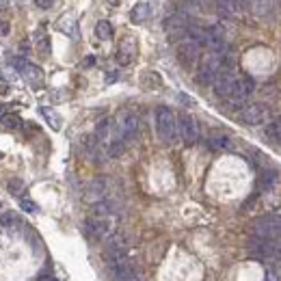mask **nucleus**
<instances>
[{
  "instance_id": "9d476101",
  "label": "nucleus",
  "mask_w": 281,
  "mask_h": 281,
  "mask_svg": "<svg viewBox=\"0 0 281 281\" xmlns=\"http://www.w3.org/2000/svg\"><path fill=\"white\" fill-rule=\"evenodd\" d=\"M236 78H238V76L234 74V71L225 65V67L217 74V78L212 80L214 93H217L219 97H225V100H227V97H230V93H232V89H234V82H236Z\"/></svg>"
},
{
  "instance_id": "cd10ccee",
  "label": "nucleus",
  "mask_w": 281,
  "mask_h": 281,
  "mask_svg": "<svg viewBox=\"0 0 281 281\" xmlns=\"http://www.w3.org/2000/svg\"><path fill=\"white\" fill-rule=\"evenodd\" d=\"M17 214H13V212H6L0 217V225H4V227H13V225H17Z\"/></svg>"
},
{
  "instance_id": "dca6fc26",
  "label": "nucleus",
  "mask_w": 281,
  "mask_h": 281,
  "mask_svg": "<svg viewBox=\"0 0 281 281\" xmlns=\"http://www.w3.org/2000/svg\"><path fill=\"white\" fill-rule=\"evenodd\" d=\"M113 279L115 281H141V275L130 262H123L119 266H113Z\"/></svg>"
},
{
  "instance_id": "c9c22d12",
  "label": "nucleus",
  "mask_w": 281,
  "mask_h": 281,
  "mask_svg": "<svg viewBox=\"0 0 281 281\" xmlns=\"http://www.w3.org/2000/svg\"><path fill=\"white\" fill-rule=\"evenodd\" d=\"M93 63H95V58H93V56H87V61H84V67H91Z\"/></svg>"
},
{
  "instance_id": "2eb2a0df",
  "label": "nucleus",
  "mask_w": 281,
  "mask_h": 281,
  "mask_svg": "<svg viewBox=\"0 0 281 281\" xmlns=\"http://www.w3.org/2000/svg\"><path fill=\"white\" fill-rule=\"evenodd\" d=\"M134 56H136V41L132 37H126L119 43V48H117V63L119 65H130Z\"/></svg>"
},
{
  "instance_id": "6ab92c4d",
  "label": "nucleus",
  "mask_w": 281,
  "mask_h": 281,
  "mask_svg": "<svg viewBox=\"0 0 281 281\" xmlns=\"http://www.w3.org/2000/svg\"><path fill=\"white\" fill-rule=\"evenodd\" d=\"M91 210H93V217H110L115 212V204L110 199H102V201H95Z\"/></svg>"
},
{
  "instance_id": "f704fd0d",
  "label": "nucleus",
  "mask_w": 281,
  "mask_h": 281,
  "mask_svg": "<svg viewBox=\"0 0 281 281\" xmlns=\"http://www.w3.org/2000/svg\"><path fill=\"white\" fill-rule=\"evenodd\" d=\"M266 281H277V275L273 271H269V273H266Z\"/></svg>"
},
{
  "instance_id": "2f4dec72",
  "label": "nucleus",
  "mask_w": 281,
  "mask_h": 281,
  "mask_svg": "<svg viewBox=\"0 0 281 281\" xmlns=\"http://www.w3.org/2000/svg\"><path fill=\"white\" fill-rule=\"evenodd\" d=\"M4 35H9V24L4 19H0V37H4Z\"/></svg>"
},
{
  "instance_id": "5701e85b",
  "label": "nucleus",
  "mask_w": 281,
  "mask_h": 281,
  "mask_svg": "<svg viewBox=\"0 0 281 281\" xmlns=\"http://www.w3.org/2000/svg\"><path fill=\"white\" fill-rule=\"evenodd\" d=\"M128 245H130V240L123 236V234H113V238L108 240V247H106V249H113V251H128Z\"/></svg>"
},
{
  "instance_id": "423d86ee",
  "label": "nucleus",
  "mask_w": 281,
  "mask_h": 281,
  "mask_svg": "<svg viewBox=\"0 0 281 281\" xmlns=\"http://www.w3.org/2000/svg\"><path fill=\"white\" fill-rule=\"evenodd\" d=\"M253 232L262 238H281V214H269L253 221Z\"/></svg>"
},
{
  "instance_id": "4c0bfd02",
  "label": "nucleus",
  "mask_w": 281,
  "mask_h": 281,
  "mask_svg": "<svg viewBox=\"0 0 281 281\" xmlns=\"http://www.w3.org/2000/svg\"><path fill=\"white\" fill-rule=\"evenodd\" d=\"M108 2H110V4H119V0H108Z\"/></svg>"
},
{
  "instance_id": "0eeeda50",
  "label": "nucleus",
  "mask_w": 281,
  "mask_h": 281,
  "mask_svg": "<svg viewBox=\"0 0 281 281\" xmlns=\"http://www.w3.org/2000/svg\"><path fill=\"white\" fill-rule=\"evenodd\" d=\"M253 87H256V84H253L249 76H238L236 82H234L230 97H227V104H230V106H243L247 97L253 93Z\"/></svg>"
},
{
  "instance_id": "412c9836",
  "label": "nucleus",
  "mask_w": 281,
  "mask_h": 281,
  "mask_svg": "<svg viewBox=\"0 0 281 281\" xmlns=\"http://www.w3.org/2000/svg\"><path fill=\"white\" fill-rule=\"evenodd\" d=\"M147 17H149V4H147V2H139V4H134L132 13H130V19L139 24V22H145Z\"/></svg>"
},
{
  "instance_id": "b1692460",
  "label": "nucleus",
  "mask_w": 281,
  "mask_h": 281,
  "mask_svg": "<svg viewBox=\"0 0 281 281\" xmlns=\"http://www.w3.org/2000/svg\"><path fill=\"white\" fill-rule=\"evenodd\" d=\"M41 115L45 117V121L50 123V128H52V130H61V119H58V115H56L52 108L41 106Z\"/></svg>"
},
{
  "instance_id": "f03ea898",
  "label": "nucleus",
  "mask_w": 281,
  "mask_h": 281,
  "mask_svg": "<svg viewBox=\"0 0 281 281\" xmlns=\"http://www.w3.org/2000/svg\"><path fill=\"white\" fill-rule=\"evenodd\" d=\"M247 249H249L253 258H260V260H281V243L275 238L256 236L249 240Z\"/></svg>"
},
{
  "instance_id": "7c9ffc66",
  "label": "nucleus",
  "mask_w": 281,
  "mask_h": 281,
  "mask_svg": "<svg viewBox=\"0 0 281 281\" xmlns=\"http://www.w3.org/2000/svg\"><path fill=\"white\" fill-rule=\"evenodd\" d=\"M22 208H24L26 212H35V210H37V206L32 204L30 199H22Z\"/></svg>"
},
{
  "instance_id": "72a5a7b5",
  "label": "nucleus",
  "mask_w": 281,
  "mask_h": 281,
  "mask_svg": "<svg viewBox=\"0 0 281 281\" xmlns=\"http://www.w3.org/2000/svg\"><path fill=\"white\" fill-rule=\"evenodd\" d=\"M9 11V0H0V13Z\"/></svg>"
},
{
  "instance_id": "f257e3e1",
  "label": "nucleus",
  "mask_w": 281,
  "mask_h": 281,
  "mask_svg": "<svg viewBox=\"0 0 281 281\" xmlns=\"http://www.w3.org/2000/svg\"><path fill=\"white\" fill-rule=\"evenodd\" d=\"M225 58H227V54H223V52H210L208 50V54L201 56V61H199L195 80H197L199 84H212L217 74L225 67Z\"/></svg>"
},
{
  "instance_id": "a878e982",
  "label": "nucleus",
  "mask_w": 281,
  "mask_h": 281,
  "mask_svg": "<svg viewBox=\"0 0 281 281\" xmlns=\"http://www.w3.org/2000/svg\"><path fill=\"white\" fill-rule=\"evenodd\" d=\"M217 6H219V11L223 13V15H232V13H236V9H234V0H217Z\"/></svg>"
},
{
  "instance_id": "f8f14e48",
  "label": "nucleus",
  "mask_w": 281,
  "mask_h": 281,
  "mask_svg": "<svg viewBox=\"0 0 281 281\" xmlns=\"http://www.w3.org/2000/svg\"><path fill=\"white\" fill-rule=\"evenodd\" d=\"M108 184H110L108 178H95V180H91V184L87 186V191H84V199H87L89 204H95V201L106 199Z\"/></svg>"
},
{
  "instance_id": "c85d7f7f",
  "label": "nucleus",
  "mask_w": 281,
  "mask_h": 281,
  "mask_svg": "<svg viewBox=\"0 0 281 281\" xmlns=\"http://www.w3.org/2000/svg\"><path fill=\"white\" fill-rule=\"evenodd\" d=\"M9 191H11V193H15V195H19V193H22V180L13 178V180L9 182Z\"/></svg>"
},
{
  "instance_id": "aec40b11",
  "label": "nucleus",
  "mask_w": 281,
  "mask_h": 281,
  "mask_svg": "<svg viewBox=\"0 0 281 281\" xmlns=\"http://www.w3.org/2000/svg\"><path fill=\"white\" fill-rule=\"evenodd\" d=\"M266 139L273 143H281V117L273 119L269 126H266Z\"/></svg>"
},
{
  "instance_id": "f3484780",
  "label": "nucleus",
  "mask_w": 281,
  "mask_h": 281,
  "mask_svg": "<svg viewBox=\"0 0 281 281\" xmlns=\"http://www.w3.org/2000/svg\"><path fill=\"white\" fill-rule=\"evenodd\" d=\"M273 4H275V0H247V6H249L251 13L258 17L269 15L273 11Z\"/></svg>"
},
{
  "instance_id": "20e7f679",
  "label": "nucleus",
  "mask_w": 281,
  "mask_h": 281,
  "mask_svg": "<svg viewBox=\"0 0 281 281\" xmlns=\"http://www.w3.org/2000/svg\"><path fill=\"white\" fill-rule=\"evenodd\" d=\"M84 234L91 240H102L115 234V221L110 217H91L84 221Z\"/></svg>"
},
{
  "instance_id": "9b49d317",
  "label": "nucleus",
  "mask_w": 281,
  "mask_h": 281,
  "mask_svg": "<svg viewBox=\"0 0 281 281\" xmlns=\"http://www.w3.org/2000/svg\"><path fill=\"white\" fill-rule=\"evenodd\" d=\"M199 52H201V45L193 39H184L180 45H178V61L184 65V67H193L199 58Z\"/></svg>"
},
{
  "instance_id": "4468645a",
  "label": "nucleus",
  "mask_w": 281,
  "mask_h": 281,
  "mask_svg": "<svg viewBox=\"0 0 281 281\" xmlns=\"http://www.w3.org/2000/svg\"><path fill=\"white\" fill-rule=\"evenodd\" d=\"M17 69L22 71V76L26 78V82H30L32 87H39V84L43 82V71L37 67V65L32 63H26V61H15Z\"/></svg>"
},
{
  "instance_id": "a211bd4d",
  "label": "nucleus",
  "mask_w": 281,
  "mask_h": 281,
  "mask_svg": "<svg viewBox=\"0 0 281 281\" xmlns=\"http://www.w3.org/2000/svg\"><path fill=\"white\" fill-rule=\"evenodd\" d=\"M208 145L210 149H217V152H223V149H230L232 147V139L223 132H212L210 139H208Z\"/></svg>"
},
{
  "instance_id": "473e14b6",
  "label": "nucleus",
  "mask_w": 281,
  "mask_h": 281,
  "mask_svg": "<svg viewBox=\"0 0 281 281\" xmlns=\"http://www.w3.org/2000/svg\"><path fill=\"white\" fill-rule=\"evenodd\" d=\"M247 6V0H234V9L240 11V9H245Z\"/></svg>"
},
{
  "instance_id": "39448f33",
  "label": "nucleus",
  "mask_w": 281,
  "mask_h": 281,
  "mask_svg": "<svg viewBox=\"0 0 281 281\" xmlns=\"http://www.w3.org/2000/svg\"><path fill=\"white\" fill-rule=\"evenodd\" d=\"M115 132L121 136L123 141H132L136 134H139V115L132 113V110H123V113L117 115L115 119Z\"/></svg>"
},
{
  "instance_id": "c756f323",
  "label": "nucleus",
  "mask_w": 281,
  "mask_h": 281,
  "mask_svg": "<svg viewBox=\"0 0 281 281\" xmlns=\"http://www.w3.org/2000/svg\"><path fill=\"white\" fill-rule=\"evenodd\" d=\"M54 2H56V0H35V4L39 6V9H52Z\"/></svg>"
},
{
  "instance_id": "ddd939ff",
  "label": "nucleus",
  "mask_w": 281,
  "mask_h": 281,
  "mask_svg": "<svg viewBox=\"0 0 281 281\" xmlns=\"http://www.w3.org/2000/svg\"><path fill=\"white\" fill-rule=\"evenodd\" d=\"M162 26H165V32L169 35V39H178V37H184L186 35L188 19H186V15H182V13H175V15L167 17Z\"/></svg>"
},
{
  "instance_id": "6e6552de",
  "label": "nucleus",
  "mask_w": 281,
  "mask_h": 281,
  "mask_svg": "<svg viewBox=\"0 0 281 281\" xmlns=\"http://www.w3.org/2000/svg\"><path fill=\"white\" fill-rule=\"evenodd\" d=\"M238 117L247 126H262V123L269 119V108H266L264 104H247V106L240 108Z\"/></svg>"
},
{
  "instance_id": "4be33fe9",
  "label": "nucleus",
  "mask_w": 281,
  "mask_h": 281,
  "mask_svg": "<svg viewBox=\"0 0 281 281\" xmlns=\"http://www.w3.org/2000/svg\"><path fill=\"white\" fill-rule=\"evenodd\" d=\"M95 35H97V39H102V41H108V39L113 37V24L106 22V19H100V22L95 24Z\"/></svg>"
},
{
  "instance_id": "e433bc0d",
  "label": "nucleus",
  "mask_w": 281,
  "mask_h": 281,
  "mask_svg": "<svg viewBox=\"0 0 281 281\" xmlns=\"http://www.w3.org/2000/svg\"><path fill=\"white\" fill-rule=\"evenodd\" d=\"M39 281H56V279H54V277H41Z\"/></svg>"
},
{
  "instance_id": "1a4fd4ad",
  "label": "nucleus",
  "mask_w": 281,
  "mask_h": 281,
  "mask_svg": "<svg viewBox=\"0 0 281 281\" xmlns=\"http://www.w3.org/2000/svg\"><path fill=\"white\" fill-rule=\"evenodd\" d=\"M178 136L186 145H195L199 141V123L191 115H182L178 119Z\"/></svg>"
},
{
  "instance_id": "bb28decb",
  "label": "nucleus",
  "mask_w": 281,
  "mask_h": 281,
  "mask_svg": "<svg viewBox=\"0 0 281 281\" xmlns=\"http://www.w3.org/2000/svg\"><path fill=\"white\" fill-rule=\"evenodd\" d=\"M275 182H277V171H264L262 175V186L264 188H271V186H275Z\"/></svg>"
},
{
  "instance_id": "7ed1b4c3",
  "label": "nucleus",
  "mask_w": 281,
  "mask_h": 281,
  "mask_svg": "<svg viewBox=\"0 0 281 281\" xmlns=\"http://www.w3.org/2000/svg\"><path fill=\"white\" fill-rule=\"evenodd\" d=\"M156 130H158V136L165 143H173L175 136H178V119H175L173 110L169 106L156 108Z\"/></svg>"
},
{
  "instance_id": "393cba45",
  "label": "nucleus",
  "mask_w": 281,
  "mask_h": 281,
  "mask_svg": "<svg viewBox=\"0 0 281 281\" xmlns=\"http://www.w3.org/2000/svg\"><path fill=\"white\" fill-rule=\"evenodd\" d=\"M2 126H4V128H9V130H17V128H22V121H19V117H17V115H4Z\"/></svg>"
}]
</instances>
